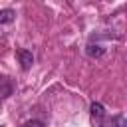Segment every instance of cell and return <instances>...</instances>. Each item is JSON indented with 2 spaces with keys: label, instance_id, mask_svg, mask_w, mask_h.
Returning <instances> with one entry per match:
<instances>
[{
  "label": "cell",
  "instance_id": "1",
  "mask_svg": "<svg viewBox=\"0 0 127 127\" xmlns=\"http://www.w3.org/2000/svg\"><path fill=\"white\" fill-rule=\"evenodd\" d=\"M89 113H91V123L95 127H103V123H105V107L101 103L93 101L91 107H89Z\"/></svg>",
  "mask_w": 127,
  "mask_h": 127
},
{
  "label": "cell",
  "instance_id": "2",
  "mask_svg": "<svg viewBox=\"0 0 127 127\" xmlns=\"http://www.w3.org/2000/svg\"><path fill=\"white\" fill-rule=\"evenodd\" d=\"M16 56H18V60H20L22 69H30V67H32V64H34V56H32V52H30V50L20 48V50L16 52Z\"/></svg>",
  "mask_w": 127,
  "mask_h": 127
},
{
  "label": "cell",
  "instance_id": "3",
  "mask_svg": "<svg viewBox=\"0 0 127 127\" xmlns=\"http://www.w3.org/2000/svg\"><path fill=\"white\" fill-rule=\"evenodd\" d=\"M103 127H127V117H123V115H113V117L105 119Z\"/></svg>",
  "mask_w": 127,
  "mask_h": 127
},
{
  "label": "cell",
  "instance_id": "4",
  "mask_svg": "<svg viewBox=\"0 0 127 127\" xmlns=\"http://www.w3.org/2000/svg\"><path fill=\"white\" fill-rule=\"evenodd\" d=\"M103 52H105V48L99 46V44H87V48H85V54L89 58H101Z\"/></svg>",
  "mask_w": 127,
  "mask_h": 127
},
{
  "label": "cell",
  "instance_id": "5",
  "mask_svg": "<svg viewBox=\"0 0 127 127\" xmlns=\"http://www.w3.org/2000/svg\"><path fill=\"white\" fill-rule=\"evenodd\" d=\"M14 18H16V12H14L12 8H4V10H0V24H10Z\"/></svg>",
  "mask_w": 127,
  "mask_h": 127
},
{
  "label": "cell",
  "instance_id": "6",
  "mask_svg": "<svg viewBox=\"0 0 127 127\" xmlns=\"http://www.w3.org/2000/svg\"><path fill=\"white\" fill-rule=\"evenodd\" d=\"M2 83H4V91H2V97H8V95H10V91H12V89H10V85H8V77H4V79H2Z\"/></svg>",
  "mask_w": 127,
  "mask_h": 127
},
{
  "label": "cell",
  "instance_id": "7",
  "mask_svg": "<svg viewBox=\"0 0 127 127\" xmlns=\"http://www.w3.org/2000/svg\"><path fill=\"white\" fill-rule=\"evenodd\" d=\"M22 127H44V123H42V121H28V123H24Z\"/></svg>",
  "mask_w": 127,
  "mask_h": 127
}]
</instances>
